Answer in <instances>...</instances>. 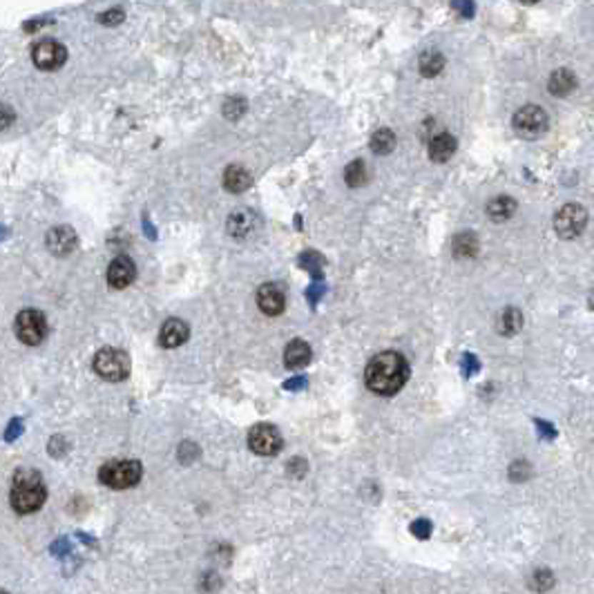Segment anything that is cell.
Wrapping results in <instances>:
<instances>
[{
	"instance_id": "1",
	"label": "cell",
	"mask_w": 594,
	"mask_h": 594,
	"mask_svg": "<svg viewBox=\"0 0 594 594\" xmlns=\"http://www.w3.org/2000/svg\"><path fill=\"white\" fill-rule=\"evenodd\" d=\"M409 378V364L398 351L378 353L364 371V382L378 396H393L405 387Z\"/></svg>"
},
{
	"instance_id": "2",
	"label": "cell",
	"mask_w": 594,
	"mask_h": 594,
	"mask_svg": "<svg viewBox=\"0 0 594 594\" xmlns=\"http://www.w3.org/2000/svg\"><path fill=\"white\" fill-rule=\"evenodd\" d=\"M45 485L39 471L31 469H21L14 476V487H11V508L19 514H31L41 510V505L45 503Z\"/></svg>"
},
{
	"instance_id": "3",
	"label": "cell",
	"mask_w": 594,
	"mask_h": 594,
	"mask_svg": "<svg viewBox=\"0 0 594 594\" xmlns=\"http://www.w3.org/2000/svg\"><path fill=\"white\" fill-rule=\"evenodd\" d=\"M144 467L136 460H112L99 469V478L103 485L112 489H128L141 480Z\"/></svg>"
},
{
	"instance_id": "4",
	"label": "cell",
	"mask_w": 594,
	"mask_h": 594,
	"mask_svg": "<svg viewBox=\"0 0 594 594\" xmlns=\"http://www.w3.org/2000/svg\"><path fill=\"white\" fill-rule=\"evenodd\" d=\"M94 371L103 378V380H110V382H121L126 380L130 373V360L124 351H119V348L106 346L101 348L94 358Z\"/></svg>"
},
{
	"instance_id": "5",
	"label": "cell",
	"mask_w": 594,
	"mask_h": 594,
	"mask_svg": "<svg viewBox=\"0 0 594 594\" xmlns=\"http://www.w3.org/2000/svg\"><path fill=\"white\" fill-rule=\"evenodd\" d=\"M16 336L23 344L29 346H36L45 340L47 336V320L41 311H34V308H25L21 311L19 316H16Z\"/></svg>"
},
{
	"instance_id": "6",
	"label": "cell",
	"mask_w": 594,
	"mask_h": 594,
	"mask_svg": "<svg viewBox=\"0 0 594 594\" xmlns=\"http://www.w3.org/2000/svg\"><path fill=\"white\" fill-rule=\"evenodd\" d=\"M585 223H588V213L579 203H565L561 211L554 215V231L563 239L579 237L585 228Z\"/></svg>"
},
{
	"instance_id": "7",
	"label": "cell",
	"mask_w": 594,
	"mask_h": 594,
	"mask_svg": "<svg viewBox=\"0 0 594 594\" xmlns=\"http://www.w3.org/2000/svg\"><path fill=\"white\" fill-rule=\"evenodd\" d=\"M514 130L523 139H536L548 130V114L538 106H525L514 114Z\"/></svg>"
},
{
	"instance_id": "8",
	"label": "cell",
	"mask_w": 594,
	"mask_h": 594,
	"mask_svg": "<svg viewBox=\"0 0 594 594\" xmlns=\"http://www.w3.org/2000/svg\"><path fill=\"white\" fill-rule=\"evenodd\" d=\"M248 447L259 456H275L282 449V436L273 425H255L248 431Z\"/></svg>"
},
{
	"instance_id": "9",
	"label": "cell",
	"mask_w": 594,
	"mask_h": 594,
	"mask_svg": "<svg viewBox=\"0 0 594 594\" xmlns=\"http://www.w3.org/2000/svg\"><path fill=\"white\" fill-rule=\"evenodd\" d=\"M31 59L34 63H36L39 69H43V72H51V69H59L65 59H67V49L56 43V41H41L34 45V51H31Z\"/></svg>"
},
{
	"instance_id": "10",
	"label": "cell",
	"mask_w": 594,
	"mask_h": 594,
	"mask_svg": "<svg viewBox=\"0 0 594 594\" xmlns=\"http://www.w3.org/2000/svg\"><path fill=\"white\" fill-rule=\"evenodd\" d=\"M257 306L261 308V313H266V316H279L286 306L284 291L277 284H264L257 291Z\"/></svg>"
},
{
	"instance_id": "11",
	"label": "cell",
	"mask_w": 594,
	"mask_h": 594,
	"mask_svg": "<svg viewBox=\"0 0 594 594\" xmlns=\"http://www.w3.org/2000/svg\"><path fill=\"white\" fill-rule=\"evenodd\" d=\"M134 275H136L134 261L126 255H121V257L112 259V264L108 268V282L112 288H126L132 284Z\"/></svg>"
},
{
	"instance_id": "12",
	"label": "cell",
	"mask_w": 594,
	"mask_h": 594,
	"mask_svg": "<svg viewBox=\"0 0 594 594\" xmlns=\"http://www.w3.org/2000/svg\"><path fill=\"white\" fill-rule=\"evenodd\" d=\"M76 233L69 226H56L47 233V248L54 255H69L76 248Z\"/></svg>"
},
{
	"instance_id": "13",
	"label": "cell",
	"mask_w": 594,
	"mask_h": 594,
	"mask_svg": "<svg viewBox=\"0 0 594 594\" xmlns=\"http://www.w3.org/2000/svg\"><path fill=\"white\" fill-rule=\"evenodd\" d=\"M188 340V324L183 320H168L161 326V333H159V344L166 348H174V346H181Z\"/></svg>"
},
{
	"instance_id": "14",
	"label": "cell",
	"mask_w": 594,
	"mask_h": 594,
	"mask_svg": "<svg viewBox=\"0 0 594 594\" xmlns=\"http://www.w3.org/2000/svg\"><path fill=\"white\" fill-rule=\"evenodd\" d=\"M456 152V139L451 134H436L429 141V156L436 163H445Z\"/></svg>"
},
{
	"instance_id": "15",
	"label": "cell",
	"mask_w": 594,
	"mask_h": 594,
	"mask_svg": "<svg viewBox=\"0 0 594 594\" xmlns=\"http://www.w3.org/2000/svg\"><path fill=\"white\" fill-rule=\"evenodd\" d=\"M311 362V346L302 340H293L284 351V364L288 369H302Z\"/></svg>"
},
{
	"instance_id": "16",
	"label": "cell",
	"mask_w": 594,
	"mask_h": 594,
	"mask_svg": "<svg viewBox=\"0 0 594 594\" xmlns=\"http://www.w3.org/2000/svg\"><path fill=\"white\" fill-rule=\"evenodd\" d=\"M226 228H228L233 237H246L255 228V215L246 211H237L226 221Z\"/></svg>"
},
{
	"instance_id": "17",
	"label": "cell",
	"mask_w": 594,
	"mask_h": 594,
	"mask_svg": "<svg viewBox=\"0 0 594 594\" xmlns=\"http://www.w3.org/2000/svg\"><path fill=\"white\" fill-rule=\"evenodd\" d=\"M516 213V201L510 197H496L487 203V215L492 221H508Z\"/></svg>"
},
{
	"instance_id": "18",
	"label": "cell",
	"mask_w": 594,
	"mask_h": 594,
	"mask_svg": "<svg viewBox=\"0 0 594 594\" xmlns=\"http://www.w3.org/2000/svg\"><path fill=\"white\" fill-rule=\"evenodd\" d=\"M223 186L231 192H243L251 186V174L241 166H231L223 172Z\"/></svg>"
},
{
	"instance_id": "19",
	"label": "cell",
	"mask_w": 594,
	"mask_h": 594,
	"mask_svg": "<svg viewBox=\"0 0 594 594\" xmlns=\"http://www.w3.org/2000/svg\"><path fill=\"white\" fill-rule=\"evenodd\" d=\"M576 87V76L570 72V69H556V72L550 76V92L554 96H565Z\"/></svg>"
},
{
	"instance_id": "20",
	"label": "cell",
	"mask_w": 594,
	"mask_h": 594,
	"mask_svg": "<svg viewBox=\"0 0 594 594\" xmlns=\"http://www.w3.org/2000/svg\"><path fill=\"white\" fill-rule=\"evenodd\" d=\"M523 326V316H520V311L518 308H505L503 311V316L498 320V333L503 336H514L518 333Z\"/></svg>"
},
{
	"instance_id": "21",
	"label": "cell",
	"mask_w": 594,
	"mask_h": 594,
	"mask_svg": "<svg viewBox=\"0 0 594 594\" xmlns=\"http://www.w3.org/2000/svg\"><path fill=\"white\" fill-rule=\"evenodd\" d=\"M478 253V239L474 233H460L453 239V255L456 257H474Z\"/></svg>"
},
{
	"instance_id": "22",
	"label": "cell",
	"mask_w": 594,
	"mask_h": 594,
	"mask_svg": "<svg viewBox=\"0 0 594 594\" xmlns=\"http://www.w3.org/2000/svg\"><path fill=\"white\" fill-rule=\"evenodd\" d=\"M445 67V59L441 51H425L421 56V74L423 76H436L441 74V69Z\"/></svg>"
},
{
	"instance_id": "23",
	"label": "cell",
	"mask_w": 594,
	"mask_h": 594,
	"mask_svg": "<svg viewBox=\"0 0 594 594\" xmlns=\"http://www.w3.org/2000/svg\"><path fill=\"white\" fill-rule=\"evenodd\" d=\"M396 148V134L391 130H378L371 136V150L376 154H389Z\"/></svg>"
},
{
	"instance_id": "24",
	"label": "cell",
	"mask_w": 594,
	"mask_h": 594,
	"mask_svg": "<svg viewBox=\"0 0 594 594\" xmlns=\"http://www.w3.org/2000/svg\"><path fill=\"white\" fill-rule=\"evenodd\" d=\"M366 177H369V174H366V166H364V161H353V163H348L346 166V170H344V179H346V183L351 186V188H360V186H364L366 183Z\"/></svg>"
},
{
	"instance_id": "25",
	"label": "cell",
	"mask_w": 594,
	"mask_h": 594,
	"mask_svg": "<svg viewBox=\"0 0 594 594\" xmlns=\"http://www.w3.org/2000/svg\"><path fill=\"white\" fill-rule=\"evenodd\" d=\"M552 585H554V576H552L550 570H536V572L532 574V579H530V588H532L534 592H545V590H550Z\"/></svg>"
},
{
	"instance_id": "26",
	"label": "cell",
	"mask_w": 594,
	"mask_h": 594,
	"mask_svg": "<svg viewBox=\"0 0 594 594\" xmlns=\"http://www.w3.org/2000/svg\"><path fill=\"white\" fill-rule=\"evenodd\" d=\"M243 112H246V101L235 96V99H228L223 103V116L226 119H231V121H237Z\"/></svg>"
},
{
	"instance_id": "27",
	"label": "cell",
	"mask_w": 594,
	"mask_h": 594,
	"mask_svg": "<svg viewBox=\"0 0 594 594\" xmlns=\"http://www.w3.org/2000/svg\"><path fill=\"white\" fill-rule=\"evenodd\" d=\"M300 266L313 271V275H318L320 268H322V257H320L318 253H304V255L300 257Z\"/></svg>"
},
{
	"instance_id": "28",
	"label": "cell",
	"mask_w": 594,
	"mask_h": 594,
	"mask_svg": "<svg viewBox=\"0 0 594 594\" xmlns=\"http://www.w3.org/2000/svg\"><path fill=\"white\" fill-rule=\"evenodd\" d=\"M411 534H413L416 538H421V540L429 538V534H431V523H429L427 518L413 520V523H411Z\"/></svg>"
},
{
	"instance_id": "29",
	"label": "cell",
	"mask_w": 594,
	"mask_h": 594,
	"mask_svg": "<svg viewBox=\"0 0 594 594\" xmlns=\"http://www.w3.org/2000/svg\"><path fill=\"white\" fill-rule=\"evenodd\" d=\"M124 19H126L124 9H110V11L99 16V23H103V25H119Z\"/></svg>"
},
{
	"instance_id": "30",
	"label": "cell",
	"mask_w": 594,
	"mask_h": 594,
	"mask_svg": "<svg viewBox=\"0 0 594 594\" xmlns=\"http://www.w3.org/2000/svg\"><path fill=\"white\" fill-rule=\"evenodd\" d=\"M528 476H530V465L525 460H518V463L512 465V469H510L512 480H525Z\"/></svg>"
},
{
	"instance_id": "31",
	"label": "cell",
	"mask_w": 594,
	"mask_h": 594,
	"mask_svg": "<svg viewBox=\"0 0 594 594\" xmlns=\"http://www.w3.org/2000/svg\"><path fill=\"white\" fill-rule=\"evenodd\" d=\"M65 451H67V445H65V441L61 438V436H56V438L49 441V453H51V456H63Z\"/></svg>"
},
{
	"instance_id": "32",
	"label": "cell",
	"mask_w": 594,
	"mask_h": 594,
	"mask_svg": "<svg viewBox=\"0 0 594 594\" xmlns=\"http://www.w3.org/2000/svg\"><path fill=\"white\" fill-rule=\"evenodd\" d=\"M288 471H291V474H293L295 478L304 476V471H306V460H302V458H293V460L288 463Z\"/></svg>"
},
{
	"instance_id": "33",
	"label": "cell",
	"mask_w": 594,
	"mask_h": 594,
	"mask_svg": "<svg viewBox=\"0 0 594 594\" xmlns=\"http://www.w3.org/2000/svg\"><path fill=\"white\" fill-rule=\"evenodd\" d=\"M463 371H465V376H471L474 371H478V362L471 353H465V358H463Z\"/></svg>"
},
{
	"instance_id": "34",
	"label": "cell",
	"mask_w": 594,
	"mask_h": 594,
	"mask_svg": "<svg viewBox=\"0 0 594 594\" xmlns=\"http://www.w3.org/2000/svg\"><path fill=\"white\" fill-rule=\"evenodd\" d=\"M21 433H23V421H11L9 431L5 433V438H7V441H14V438H19Z\"/></svg>"
},
{
	"instance_id": "35",
	"label": "cell",
	"mask_w": 594,
	"mask_h": 594,
	"mask_svg": "<svg viewBox=\"0 0 594 594\" xmlns=\"http://www.w3.org/2000/svg\"><path fill=\"white\" fill-rule=\"evenodd\" d=\"M453 9H458L465 19H471V14H474V3H453Z\"/></svg>"
},
{
	"instance_id": "36",
	"label": "cell",
	"mask_w": 594,
	"mask_h": 594,
	"mask_svg": "<svg viewBox=\"0 0 594 594\" xmlns=\"http://www.w3.org/2000/svg\"><path fill=\"white\" fill-rule=\"evenodd\" d=\"M304 387H306L304 378H293V380L284 382V389H304Z\"/></svg>"
},
{
	"instance_id": "37",
	"label": "cell",
	"mask_w": 594,
	"mask_h": 594,
	"mask_svg": "<svg viewBox=\"0 0 594 594\" xmlns=\"http://www.w3.org/2000/svg\"><path fill=\"white\" fill-rule=\"evenodd\" d=\"M536 425H538V431L543 433L545 438H554V436H556V431L552 429V425H548V423H540V421H538Z\"/></svg>"
},
{
	"instance_id": "38",
	"label": "cell",
	"mask_w": 594,
	"mask_h": 594,
	"mask_svg": "<svg viewBox=\"0 0 594 594\" xmlns=\"http://www.w3.org/2000/svg\"><path fill=\"white\" fill-rule=\"evenodd\" d=\"M11 119H14V116H11V112H9V108L3 106V130L11 124Z\"/></svg>"
},
{
	"instance_id": "39",
	"label": "cell",
	"mask_w": 594,
	"mask_h": 594,
	"mask_svg": "<svg viewBox=\"0 0 594 594\" xmlns=\"http://www.w3.org/2000/svg\"><path fill=\"white\" fill-rule=\"evenodd\" d=\"M49 21H31V23H25V29L29 31V29H39V27H43V25H47Z\"/></svg>"
},
{
	"instance_id": "40",
	"label": "cell",
	"mask_w": 594,
	"mask_h": 594,
	"mask_svg": "<svg viewBox=\"0 0 594 594\" xmlns=\"http://www.w3.org/2000/svg\"><path fill=\"white\" fill-rule=\"evenodd\" d=\"M590 306H592V308H594V293H592V295H590Z\"/></svg>"
},
{
	"instance_id": "41",
	"label": "cell",
	"mask_w": 594,
	"mask_h": 594,
	"mask_svg": "<svg viewBox=\"0 0 594 594\" xmlns=\"http://www.w3.org/2000/svg\"><path fill=\"white\" fill-rule=\"evenodd\" d=\"M3 594H7V592H3Z\"/></svg>"
}]
</instances>
